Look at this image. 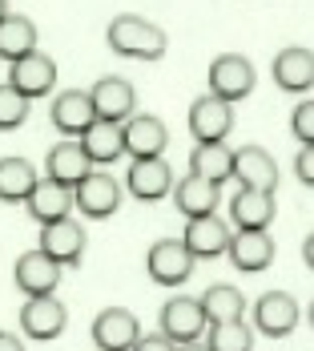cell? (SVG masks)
Segmentation results:
<instances>
[{
  "label": "cell",
  "instance_id": "cell-1",
  "mask_svg": "<svg viewBox=\"0 0 314 351\" xmlns=\"http://www.w3.org/2000/svg\"><path fill=\"white\" fill-rule=\"evenodd\" d=\"M105 40H109V49H113L117 57H138V61H161L166 49H170L166 33H161L157 25H149L145 16H133V12L113 16Z\"/></svg>",
  "mask_w": 314,
  "mask_h": 351
},
{
  "label": "cell",
  "instance_id": "cell-2",
  "mask_svg": "<svg viewBox=\"0 0 314 351\" xmlns=\"http://www.w3.org/2000/svg\"><path fill=\"white\" fill-rule=\"evenodd\" d=\"M209 93L230 101V106L250 97L254 93V65H250V57H242V53L213 57V65H209Z\"/></svg>",
  "mask_w": 314,
  "mask_h": 351
},
{
  "label": "cell",
  "instance_id": "cell-3",
  "mask_svg": "<svg viewBox=\"0 0 314 351\" xmlns=\"http://www.w3.org/2000/svg\"><path fill=\"white\" fill-rule=\"evenodd\" d=\"M73 206L85 214V218H109V214H117V206H121L117 178L105 174V170H89V174L73 186Z\"/></svg>",
  "mask_w": 314,
  "mask_h": 351
},
{
  "label": "cell",
  "instance_id": "cell-4",
  "mask_svg": "<svg viewBox=\"0 0 314 351\" xmlns=\"http://www.w3.org/2000/svg\"><path fill=\"white\" fill-rule=\"evenodd\" d=\"M206 327L209 323H206L202 303L189 299V295H174V299L161 307V335H166L170 343H202Z\"/></svg>",
  "mask_w": 314,
  "mask_h": 351
},
{
  "label": "cell",
  "instance_id": "cell-5",
  "mask_svg": "<svg viewBox=\"0 0 314 351\" xmlns=\"http://www.w3.org/2000/svg\"><path fill=\"white\" fill-rule=\"evenodd\" d=\"M145 267H149V279L157 282V287H181L194 275V254L185 250L181 239H157V243L149 246Z\"/></svg>",
  "mask_w": 314,
  "mask_h": 351
},
{
  "label": "cell",
  "instance_id": "cell-6",
  "mask_svg": "<svg viewBox=\"0 0 314 351\" xmlns=\"http://www.w3.org/2000/svg\"><path fill=\"white\" fill-rule=\"evenodd\" d=\"M8 85L21 93V97H44V93H53L57 89V61L53 57H44V53H25V57H16L12 65H8Z\"/></svg>",
  "mask_w": 314,
  "mask_h": 351
},
{
  "label": "cell",
  "instance_id": "cell-7",
  "mask_svg": "<svg viewBox=\"0 0 314 351\" xmlns=\"http://www.w3.org/2000/svg\"><path fill=\"white\" fill-rule=\"evenodd\" d=\"M302 307L294 303L290 291H266L258 303H254V331H262L266 339H282L298 327Z\"/></svg>",
  "mask_w": 314,
  "mask_h": 351
},
{
  "label": "cell",
  "instance_id": "cell-8",
  "mask_svg": "<svg viewBox=\"0 0 314 351\" xmlns=\"http://www.w3.org/2000/svg\"><path fill=\"white\" fill-rule=\"evenodd\" d=\"M121 138H125V154H133L138 162V158H161L170 145V130L153 113H129L121 121Z\"/></svg>",
  "mask_w": 314,
  "mask_h": 351
},
{
  "label": "cell",
  "instance_id": "cell-9",
  "mask_svg": "<svg viewBox=\"0 0 314 351\" xmlns=\"http://www.w3.org/2000/svg\"><path fill=\"white\" fill-rule=\"evenodd\" d=\"M65 323H69V311H65V303L57 295H36V299H29L21 307V331L29 339H36V343L57 339L65 331Z\"/></svg>",
  "mask_w": 314,
  "mask_h": 351
},
{
  "label": "cell",
  "instance_id": "cell-10",
  "mask_svg": "<svg viewBox=\"0 0 314 351\" xmlns=\"http://www.w3.org/2000/svg\"><path fill=\"white\" fill-rule=\"evenodd\" d=\"M36 250H44L57 267H81V254H85V226H77L73 218L44 222Z\"/></svg>",
  "mask_w": 314,
  "mask_h": 351
},
{
  "label": "cell",
  "instance_id": "cell-11",
  "mask_svg": "<svg viewBox=\"0 0 314 351\" xmlns=\"http://www.w3.org/2000/svg\"><path fill=\"white\" fill-rule=\"evenodd\" d=\"M89 101H93L97 121H113V125H121V121L138 109V89H133L125 77H101V81L89 89Z\"/></svg>",
  "mask_w": 314,
  "mask_h": 351
},
{
  "label": "cell",
  "instance_id": "cell-12",
  "mask_svg": "<svg viewBox=\"0 0 314 351\" xmlns=\"http://www.w3.org/2000/svg\"><path fill=\"white\" fill-rule=\"evenodd\" d=\"M230 178H238L246 190L274 194V190H278V162H274L262 145H242V149H234Z\"/></svg>",
  "mask_w": 314,
  "mask_h": 351
},
{
  "label": "cell",
  "instance_id": "cell-13",
  "mask_svg": "<svg viewBox=\"0 0 314 351\" xmlns=\"http://www.w3.org/2000/svg\"><path fill=\"white\" fill-rule=\"evenodd\" d=\"M230 130H234V106L230 101L206 93V97H198L189 106V134H194V141H226Z\"/></svg>",
  "mask_w": 314,
  "mask_h": 351
},
{
  "label": "cell",
  "instance_id": "cell-14",
  "mask_svg": "<svg viewBox=\"0 0 314 351\" xmlns=\"http://www.w3.org/2000/svg\"><path fill=\"white\" fill-rule=\"evenodd\" d=\"M141 339V319L125 307H105L93 319V343L101 351H129Z\"/></svg>",
  "mask_w": 314,
  "mask_h": 351
},
{
  "label": "cell",
  "instance_id": "cell-15",
  "mask_svg": "<svg viewBox=\"0 0 314 351\" xmlns=\"http://www.w3.org/2000/svg\"><path fill=\"white\" fill-rule=\"evenodd\" d=\"M125 186H129V194L138 202H157V198H166L174 190V170H170L166 158H138L129 166Z\"/></svg>",
  "mask_w": 314,
  "mask_h": 351
},
{
  "label": "cell",
  "instance_id": "cell-16",
  "mask_svg": "<svg viewBox=\"0 0 314 351\" xmlns=\"http://www.w3.org/2000/svg\"><path fill=\"white\" fill-rule=\"evenodd\" d=\"M226 254L242 275H258L274 263V239L266 230H238V234H230Z\"/></svg>",
  "mask_w": 314,
  "mask_h": 351
},
{
  "label": "cell",
  "instance_id": "cell-17",
  "mask_svg": "<svg viewBox=\"0 0 314 351\" xmlns=\"http://www.w3.org/2000/svg\"><path fill=\"white\" fill-rule=\"evenodd\" d=\"M185 250L194 258H218L226 254V243H230V226L218 218V214H202V218H189L185 234H181Z\"/></svg>",
  "mask_w": 314,
  "mask_h": 351
},
{
  "label": "cell",
  "instance_id": "cell-18",
  "mask_svg": "<svg viewBox=\"0 0 314 351\" xmlns=\"http://www.w3.org/2000/svg\"><path fill=\"white\" fill-rule=\"evenodd\" d=\"M57 282H61V267H57L44 250H29V254L16 258V287H21L29 299H36V295H53Z\"/></svg>",
  "mask_w": 314,
  "mask_h": 351
},
{
  "label": "cell",
  "instance_id": "cell-19",
  "mask_svg": "<svg viewBox=\"0 0 314 351\" xmlns=\"http://www.w3.org/2000/svg\"><path fill=\"white\" fill-rule=\"evenodd\" d=\"M25 206L33 214V222H40V226H44V222H57V218H69L73 190L61 186V182H53V178H36V186L29 190Z\"/></svg>",
  "mask_w": 314,
  "mask_h": 351
},
{
  "label": "cell",
  "instance_id": "cell-20",
  "mask_svg": "<svg viewBox=\"0 0 314 351\" xmlns=\"http://www.w3.org/2000/svg\"><path fill=\"white\" fill-rule=\"evenodd\" d=\"M274 81L286 93H311L314 85V53L302 45H290L274 57Z\"/></svg>",
  "mask_w": 314,
  "mask_h": 351
},
{
  "label": "cell",
  "instance_id": "cell-21",
  "mask_svg": "<svg viewBox=\"0 0 314 351\" xmlns=\"http://www.w3.org/2000/svg\"><path fill=\"white\" fill-rule=\"evenodd\" d=\"M44 170H49V178H53V182H61V186H69V190H73L81 178L89 174V170H97V166L89 162V154L81 149V141L65 138V141H57V145L49 149Z\"/></svg>",
  "mask_w": 314,
  "mask_h": 351
},
{
  "label": "cell",
  "instance_id": "cell-22",
  "mask_svg": "<svg viewBox=\"0 0 314 351\" xmlns=\"http://www.w3.org/2000/svg\"><path fill=\"white\" fill-rule=\"evenodd\" d=\"M93 121H97V113H93V101H89L85 89H65V93L53 101V125H57L65 138H81Z\"/></svg>",
  "mask_w": 314,
  "mask_h": 351
},
{
  "label": "cell",
  "instance_id": "cell-23",
  "mask_svg": "<svg viewBox=\"0 0 314 351\" xmlns=\"http://www.w3.org/2000/svg\"><path fill=\"white\" fill-rule=\"evenodd\" d=\"M274 214H278L274 194L246 190V186H242V194H234V198H230V218H234V226H238V230H266V226L274 222Z\"/></svg>",
  "mask_w": 314,
  "mask_h": 351
},
{
  "label": "cell",
  "instance_id": "cell-24",
  "mask_svg": "<svg viewBox=\"0 0 314 351\" xmlns=\"http://www.w3.org/2000/svg\"><path fill=\"white\" fill-rule=\"evenodd\" d=\"M174 202L185 218H202V214H218V202H222V186L218 182H206L198 174H185L174 186Z\"/></svg>",
  "mask_w": 314,
  "mask_h": 351
},
{
  "label": "cell",
  "instance_id": "cell-25",
  "mask_svg": "<svg viewBox=\"0 0 314 351\" xmlns=\"http://www.w3.org/2000/svg\"><path fill=\"white\" fill-rule=\"evenodd\" d=\"M234 166V149L226 141H194V154H189V174L206 178V182H226Z\"/></svg>",
  "mask_w": 314,
  "mask_h": 351
},
{
  "label": "cell",
  "instance_id": "cell-26",
  "mask_svg": "<svg viewBox=\"0 0 314 351\" xmlns=\"http://www.w3.org/2000/svg\"><path fill=\"white\" fill-rule=\"evenodd\" d=\"M81 149L89 154L93 166H109L125 154V138H121V125L113 121H93L85 134H81Z\"/></svg>",
  "mask_w": 314,
  "mask_h": 351
},
{
  "label": "cell",
  "instance_id": "cell-27",
  "mask_svg": "<svg viewBox=\"0 0 314 351\" xmlns=\"http://www.w3.org/2000/svg\"><path fill=\"white\" fill-rule=\"evenodd\" d=\"M33 49H36V25L29 16H21V12H8L0 21V61L12 65L16 57H25Z\"/></svg>",
  "mask_w": 314,
  "mask_h": 351
},
{
  "label": "cell",
  "instance_id": "cell-28",
  "mask_svg": "<svg viewBox=\"0 0 314 351\" xmlns=\"http://www.w3.org/2000/svg\"><path fill=\"white\" fill-rule=\"evenodd\" d=\"M198 303L206 311V323H234V319L246 315V295L230 282H213Z\"/></svg>",
  "mask_w": 314,
  "mask_h": 351
},
{
  "label": "cell",
  "instance_id": "cell-29",
  "mask_svg": "<svg viewBox=\"0 0 314 351\" xmlns=\"http://www.w3.org/2000/svg\"><path fill=\"white\" fill-rule=\"evenodd\" d=\"M36 186V170L25 158H0V202H25Z\"/></svg>",
  "mask_w": 314,
  "mask_h": 351
},
{
  "label": "cell",
  "instance_id": "cell-30",
  "mask_svg": "<svg viewBox=\"0 0 314 351\" xmlns=\"http://www.w3.org/2000/svg\"><path fill=\"white\" fill-rule=\"evenodd\" d=\"M250 348H254V331L246 327L242 319H234V323H209L206 351H250Z\"/></svg>",
  "mask_w": 314,
  "mask_h": 351
},
{
  "label": "cell",
  "instance_id": "cell-31",
  "mask_svg": "<svg viewBox=\"0 0 314 351\" xmlns=\"http://www.w3.org/2000/svg\"><path fill=\"white\" fill-rule=\"evenodd\" d=\"M25 117H29V97H21V93L4 81V85H0V134L21 130Z\"/></svg>",
  "mask_w": 314,
  "mask_h": 351
},
{
  "label": "cell",
  "instance_id": "cell-32",
  "mask_svg": "<svg viewBox=\"0 0 314 351\" xmlns=\"http://www.w3.org/2000/svg\"><path fill=\"white\" fill-rule=\"evenodd\" d=\"M290 130L302 145H314V101H298L290 113Z\"/></svg>",
  "mask_w": 314,
  "mask_h": 351
},
{
  "label": "cell",
  "instance_id": "cell-33",
  "mask_svg": "<svg viewBox=\"0 0 314 351\" xmlns=\"http://www.w3.org/2000/svg\"><path fill=\"white\" fill-rule=\"evenodd\" d=\"M294 170H298V182H302V186H314V145H302V149H298Z\"/></svg>",
  "mask_w": 314,
  "mask_h": 351
},
{
  "label": "cell",
  "instance_id": "cell-34",
  "mask_svg": "<svg viewBox=\"0 0 314 351\" xmlns=\"http://www.w3.org/2000/svg\"><path fill=\"white\" fill-rule=\"evenodd\" d=\"M174 348H177V343H170V339L157 331V335H141V339H138L129 351H174Z\"/></svg>",
  "mask_w": 314,
  "mask_h": 351
},
{
  "label": "cell",
  "instance_id": "cell-35",
  "mask_svg": "<svg viewBox=\"0 0 314 351\" xmlns=\"http://www.w3.org/2000/svg\"><path fill=\"white\" fill-rule=\"evenodd\" d=\"M0 351H25V343H21L12 331H0Z\"/></svg>",
  "mask_w": 314,
  "mask_h": 351
},
{
  "label": "cell",
  "instance_id": "cell-36",
  "mask_svg": "<svg viewBox=\"0 0 314 351\" xmlns=\"http://www.w3.org/2000/svg\"><path fill=\"white\" fill-rule=\"evenodd\" d=\"M302 263H306V267H311V263H314V243H311V239L302 243Z\"/></svg>",
  "mask_w": 314,
  "mask_h": 351
},
{
  "label": "cell",
  "instance_id": "cell-37",
  "mask_svg": "<svg viewBox=\"0 0 314 351\" xmlns=\"http://www.w3.org/2000/svg\"><path fill=\"white\" fill-rule=\"evenodd\" d=\"M174 351H206V343H177Z\"/></svg>",
  "mask_w": 314,
  "mask_h": 351
},
{
  "label": "cell",
  "instance_id": "cell-38",
  "mask_svg": "<svg viewBox=\"0 0 314 351\" xmlns=\"http://www.w3.org/2000/svg\"><path fill=\"white\" fill-rule=\"evenodd\" d=\"M4 16H8V0H0V21H4Z\"/></svg>",
  "mask_w": 314,
  "mask_h": 351
}]
</instances>
